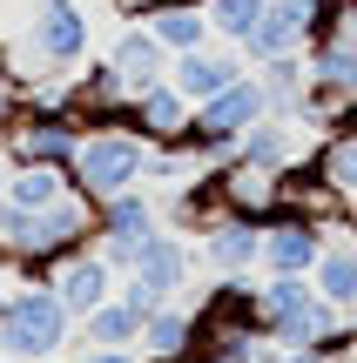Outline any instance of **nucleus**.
<instances>
[{"label": "nucleus", "mask_w": 357, "mask_h": 363, "mask_svg": "<svg viewBox=\"0 0 357 363\" xmlns=\"http://www.w3.org/2000/svg\"><path fill=\"white\" fill-rule=\"evenodd\" d=\"M81 249H94V202L81 189L48 202V208H21L0 195V256L21 269V283H48Z\"/></svg>", "instance_id": "1"}, {"label": "nucleus", "mask_w": 357, "mask_h": 363, "mask_svg": "<svg viewBox=\"0 0 357 363\" xmlns=\"http://www.w3.org/2000/svg\"><path fill=\"white\" fill-rule=\"evenodd\" d=\"M256 323L277 350H310V343H344V310L317 296L310 276H263L256 283Z\"/></svg>", "instance_id": "2"}, {"label": "nucleus", "mask_w": 357, "mask_h": 363, "mask_svg": "<svg viewBox=\"0 0 357 363\" xmlns=\"http://www.w3.org/2000/svg\"><path fill=\"white\" fill-rule=\"evenodd\" d=\"M75 337V310L54 296V283H21L0 310V357L13 363H48Z\"/></svg>", "instance_id": "3"}, {"label": "nucleus", "mask_w": 357, "mask_h": 363, "mask_svg": "<svg viewBox=\"0 0 357 363\" xmlns=\"http://www.w3.org/2000/svg\"><path fill=\"white\" fill-rule=\"evenodd\" d=\"M67 175H75V189L88 195V202H108V195H121V189H142V175H148V142L128 128V121H101V128L81 135Z\"/></svg>", "instance_id": "4"}, {"label": "nucleus", "mask_w": 357, "mask_h": 363, "mask_svg": "<svg viewBox=\"0 0 357 363\" xmlns=\"http://www.w3.org/2000/svg\"><path fill=\"white\" fill-rule=\"evenodd\" d=\"M155 229H162V208H155V195H142V189H121V195H108V202H94V249H101V262L115 276L135 269V256H142V242Z\"/></svg>", "instance_id": "5"}, {"label": "nucleus", "mask_w": 357, "mask_h": 363, "mask_svg": "<svg viewBox=\"0 0 357 363\" xmlns=\"http://www.w3.org/2000/svg\"><path fill=\"white\" fill-rule=\"evenodd\" d=\"M81 121L75 115H34V108H13V121L0 128V155L13 162V169H27V162H40V169H67L81 148Z\"/></svg>", "instance_id": "6"}, {"label": "nucleus", "mask_w": 357, "mask_h": 363, "mask_svg": "<svg viewBox=\"0 0 357 363\" xmlns=\"http://www.w3.org/2000/svg\"><path fill=\"white\" fill-rule=\"evenodd\" d=\"M324 13H331V0H263V13H256V27L236 40L250 61H277V54H304L310 40L324 34Z\"/></svg>", "instance_id": "7"}, {"label": "nucleus", "mask_w": 357, "mask_h": 363, "mask_svg": "<svg viewBox=\"0 0 357 363\" xmlns=\"http://www.w3.org/2000/svg\"><path fill=\"white\" fill-rule=\"evenodd\" d=\"M324 242H331V229H324L317 216L277 208V216L263 222V262H256V269L263 276H310L317 256H324Z\"/></svg>", "instance_id": "8"}, {"label": "nucleus", "mask_w": 357, "mask_h": 363, "mask_svg": "<svg viewBox=\"0 0 357 363\" xmlns=\"http://www.w3.org/2000/svg\"><path fill=\"white\" fill-rule=\"evenodd\" d=\"M88 48H94V27H88V13H81L75 0L40 7V21H34V61L40 67L75 74V67H88Z\"/></svg>", "instance_id": "9"}, {"label": "nucleus", "mask_w": 357, "mask_h": 363, "mask_svg": "<svg viewBox=\"0 0 357 363\" xmlns=\"http://www.w3.org/2000/svg\"><path fill=\"white\" fill-rule=\"evenodd\" d=\"M216 195H223V208L229 216H250V222H270L283 208V182L290 175H277V169H256V162H229V169H216Z\"/></svg>", "instance_id": "10"}, {"label": "nucleus", "mask_w": 357, "mask_h": 363, "mask_svg": "<svg viewBox=\"0 0 357 363\" xmlns=\"http://www.w3.org/2000/svg\"><path fill=\"white\" fill-rule=\"evenodd\" d=\"M121 121H128L142 142H182L189 121H196V101H189L175 81H155V88H142L128 108H121Z\"/></svg>", "instance_id": "11"}, {"label": "nucleus", "mask_w": 357, "mask_h": 363, "mask_svg": "<svg viewBox=\"0 0 357 363\" xmlns=\"http://www.w3.org/2000/svg\"><path fill=\"white\" fill-rule=\"evenodd\" d=\"M202 262H209V276H250L256 262H263V222L216 216L209 229H202Z\"/></svg>", "instance_id": "12"}, {"label": "nucleus", "mask_w": 357, "mask_h": 363, "mask_svg": "<svg viewBox=\"0 0 357 363\" xmlns=\"http://www.w3.org/2000/svg\"><path fill=\"white\" fill-rule=\"evenodd\" d=\"M263 115H270V94H263L256 74H243V81H229L223 94L196 101V128L202 135H243V128H256Z\"/></svg>", "instance_id": "13"}, {"label": "nucleus", "mask_w": 357, "mask_h": 363, "mask_svg": "<svg viewBox=\"0 0 357 363\" xmlns=\"http://www.w3.org/2000/svg\"><path fill=\"white\" fill-rule=\"evenodd\" d=\"M48 283H54V296H61L67 310H75V323H81L88 310H101V303L115 296V283H121V276L101 262V249H81V256H67L61 269L48 276Z\"/></svg>", "instance_id": "14"}, {"label": "nucleus", "mask_w": 357, "mask_h": 363, "mask_svg": "<svg viewBox=\"0 0 357 363\" xmlns=\"http://www.w3.org/2000/svg\"><path fill=\"white\" fill-rule=\"evenodd\" d=\"M189 269H196L189 242H182L175 229H169V222H162V229H155V235L142 242V256H135V269H128V276H142V283L155 289L162 303H175V296H182V283H189Z\"/></svg>", "instance_id": "15"}, {"label": "nucleus", "mask_w": 357, "mask_h": 363, "mask_svg": "<svg viewBox=\"0 0 357 363\" xmlns=\"http://www.w3.org/2000/svg\"><path fill=\"white\" fill-rule=\"evenodd\" d=\"M142 27H148V34H155L169 54L209 48V7H196V0H148Z\"/></svg>", "instance_id": "16"}, {"label": "nucleus", "mask_w": 357, "mask_h": 363, "mask_svg": "<svg viewBox=\"0 0 357 363\" xmlns=\"http://www.w3.org/2000/svg\"><path fill=\"white\" fill-rule=\"evenodd\" d=\"M108 61H115V67H121V81L142 94V88H155V81H169V61H175V54L162 48V40L148 34L142 21H135V27H121V40L108 48Z\"/></svg>", "instance_id": "17"}, {"label": "nucleus", "mask_w": 357, "mask_h": 363, "mask_svg": "<svg viewBox=\"0 0 357 363\" xmlns=\"http://www.w3.org/2000/svg\"><path fill=\"white\" fill-rule=\"evenodd\" d=\"M169 81L189 94V101H209V94H223L229 81H243V61L236 54H216V48H189L169 61Z\"/></svg>", "instance_id": "18"}, {"label": "nucleus", "mask_w": 357, "mask_h": 363, "mask_svg": "<svg viewBox=\"0 0 357 363\" xmlns=\"http://www.w3.org/2000/svg\"><path fill=\"white\" fill-rule=\"evenodd\" d=\"M236 162H256V169L290 175L297 169V128H290V115H263L256 128H243L236 135Z\"/></svg>", "instance_id": "19"}, {"label": "nucleus", "mask_w": 357, "mask_h": 363, "mask_svg": "<svg viewBox=\"0 0 357 363\" xmlns=\"http://www.w3.org/2000/svg\"><path fill=\"white\" fill-rule=\"evenodd\" d=\"M142 323H148V316H142V310H135V303L115 289V296H108L101 310H88L75 330H81L88 343H101V350H142Z\"/></svg>", "instance_id": "20"}, {"label": "nucleus", "mask_w": 357, "mask_h": 363, "mask_svg": "<svg viewBox=\"0 0 357 363\" xmlns=\"http://www.w3.org/2000/svg\"><path fill=\"white\" fill-rule=\"evenodd\" d=\"M189 350H196V310L162 303V310L142 323V357H148V363H182Z\"/></svg>", "instance_id": "21"}, {"label": "nucleus", "mask_w": 357, "mask_h": 363, "mask_svg": "<svg viewBox=\"0 0 357 363\" xmlns=\"http://www.w3.org/2000/svg\"><path fill=\"white\" fill-rule=\"evenodd\" d=\"M256 81H263V94H270V115H304V101H310V61L304 54H277V61H256Z\"/></svg>", "instance_id": "22"}, {"label": "nucleus", "mask_w": 357, "mask_h": 363, "mask_svg": "<svg viewBox=\"0 0 357 363\" xmlns=\"http://www.w3.org/2000/svg\"><path fill=\"white\" fill-rule=\"evenodd\" d=\"M310 283H317L324 303H337V310H357V249L344 242H324L317 269H310Z\"/></svg>", "instance_id": "23"}, {"label": "nucleus", "mask_w": 357, "mask_h": 363, "mask_svg": "<svg viewBox=\"0 0 357 363\" xmlns=\"http://www.w3.org/2000/svg\"><path fill=\"white\" fill-rule=\"evenodd\" d=\"M61 195H75V175H67V169L27 162V169L7 175V202H21V208H48V202H61Z\"/></svg>", "instance_id": "24"}, {"label": "nucleus", "mask_w": 357, "mask_h": 363, "mask_svg": "<svg viewBox=\"0 0 357 363\" xmlns=\"http://www.w3.org/2000/svg\"><path fill=\"white\" fill-rule=\"evenodd\" d=\"M317 175H324V189H337V202L357 195V128L331 135V142L317 148Z\"/></svg>", "instance_id": "25"}, {"label": "nucleus", "mask_w": 357, "mask_h": 363, "mask_svg": "<svg viewBox=\"0 0 357 363\" xmlns=\"http://www.w3.org/2000/svg\"><path fill=\"white\" fill-rule=\"evenodd\" d=\"M202 7H209V34L243 40L256 27V13H263V0H202Z\"/></svg>", "instance_id": "26"}, {"label": "nucleus", "mask_w": 357, "mask_h": 363, "mask_svg": "<svg viewBox=\"0 0 357 363\" xmlns=\"http://www.w3.org/2000/svg\"><path fill=\"white\" fill-rule=\"evenodd\" d=\"M81 363H148V357H135V350H101V343H88V357Z\"/></svg>", "instance_id": "27"}, {"label": "nucleus", "mask_w": 357, "mask_h": 363, "mask_svg": "<svg viewBox=\"0 0 357 363\" xmlns=\"http://www.w3.org/2000/svg\"><path fill=\"white\" fill-rule=\"evenodd\" d=\"M7 175H13V162H7V155H0V195H7Z\"/></svg>", "instance_id": "28"}, {"label": "nucleus", "mask_w": 357, "mask_h": 363, "mask_svg": "<svg viewBox=\"0 0 357 363\" xmlns=\"http://www.w3.org/2000/svg\"><path fill=\"white\" fill-rule=\"evenodd\" d=\"M344 216H351V229H357V195H351V202H344Z\"/></svg>", "instance_id": "29"}, {"label": "nucleus", "mask_w": 357, "mask_h": 363, "mask_svg": "<svg viewBox=\"0 0 357 363\" xmlns=\"http://www.w3.org/2000/svg\"><path fill=\"white\" fill-rule=\"evenodd\" d=\"M0 88H7V48H0Z\"/></svg>", "instance_id": "30"}, {"label": "nucleus", "mask_w": 357, "mask_h": 363, "mask_svg": "<svg viewBox=\"0 0 357 363\" xmlns=\"http://www.w3.org/2000/svg\"><path fill=\"white\" fill-rule=\"evenodd\" d=\"M7 296H13V289H7V283H0V310H7Z\"/></svg>", "instance_id": "31"}, {"label": "nucleus", "mask_w": 357, "mask_h": 363, "mask_svg": "<svg viewBox=\"0 0 357 363\" xmlns=\"http://www.w3.org/2000/svg\"><path fill=\"white\" fill-rule=\"evenodd\" d=\"M40 7H54V0H40Z\"/></svg>", "instance_id": "32"}, {"label": "nucleus", "mask_w": 357, "mask_h": 363, "mask_svg": "<svg viewBox=\"0 0 357 363\" xmlns=\"http://www.w3.org/2000/svg\"><path fill=\"white\" fill-rule=\"evenodd\" d=\"M48 363H61V357H48Z\"/></svg>", "instance_id": "33"}, {"label": "nucleus", "mask_w": 357, "mask_h": 363, "mask_svg": "<svg viewBox=\"0 0 357 363\" xmlns=\"http://www.w3.org/2000/svg\"><path fill=\"white\" fill-rule=\"evenodd\" d=\"M0 363H13V357H0Z\"/></svg>", "instance_id": "34"}, {"label": "nucleus", "mask_w": 357, "mask_h": 363, "mask_svg": "<svg viewBox=\"0 0 357 363\" xmlns=\"http://www.w3.org/2000/svg\"><path fill=\"white\" fill-rule=\"evenodd\" d=\"M196 7H202V0H196Z\"/></svg>", "instance_id": "35"}]
</instances>
